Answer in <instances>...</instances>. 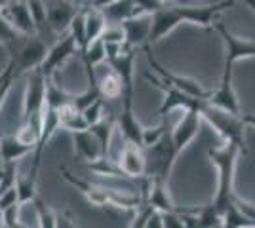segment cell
Wrapping results in <instances>:
<instances>
[{
    "mask_svg": "<svg viewBox=\"0 0 255 228\" xmlns=\"http://www.w3.org/2000/svg\"><path fill=\"white\" fill-rule=\"evenodd\" d=\"M236 0H225L215 4H204V6H191V4H179V6H162L158 11L152 13L150 23V36L149 42L156 44L162 38H166L173 33L179 25H198L210 29L217 13L231 8Z\"/></svg>",
    "mask_w": 255,
    "mask_h": 228,
    "instance_id": "6da1fadb",
    "label": "cell"
},
{
    "mask_svg": "<svg viewBox=\"0 0 255 228\" xmlns=\"http://www.w3.org/2000/svg\"><path fill=\"white\" fill-rule=\"evenodd\" d=\"M59 171L63 175V179L73 185L84 196L86 200L96 207H105V206H113L118 207V209H128V211H135L141 204H143V198L139 192H131V190H120V188H109V186H101V185H94L90 181H84V179H78L71 173L67 167H59Z\"/></svg>",
    "mask_w": 255,
    "mask_h": 228,
    "instance_id": "7a4b0ae2",
    "label": "cell"
},
{
    "mask_svg": "<svg viewBox=\"0 0 255 228\" xmlns=\"http://www.w3.org/2000/svg\"><path fill=\"white\" fill-rule=\"evenodd\" d=\"M246 149L233 145V143H223L219 149H208V158L217 171V192L213 198V204L223 209L229 206L234 198V175H236V163L242 156Z\"/></svg>",
    "mask_w": 255,
    "mask_h": 228,
    "instance_id": "3957f363",
    "label": "cell"
},
{
    "mask_svg": "<svg viewBox=\"0 0 255 228\" xmlns=\"http://www.w3.org/2000/svg\"><path fill=\"white\" fill-rule=\"evenodd\" d=\"M200 116L206 120L213 130L217 131V135L223 139V143H233L244 149L246 145V122L242 118V112H231L215 107L212 103L204 101L200 105Z\"/></svg>",
    "mask_w": 255,
    "mask_h": 228,
    "instance_id": "277c9868",
    "label": "cell"
},
{
    "mask_svg": "<svg viewBox=\"0 0 255 228\" xmlns=\"http://www.w3.org/2000/svg\"><path fill=\"white\" fill-rule=\"evenodd\" d=\"M11 50V61H13V73H15V78L21 76L23 73H31L34 69H40L44 57L48 54V48L46 44L29 34L25 40H23L21 46H17V42L10 48Z\"/></svg>",
    "mask_w": 255,
    "mask_h": 228,
    "instance_id": "5b68a950",
    "label": "cell"
},
{
    "mask_svg": "<svg viewBox=\"0 0 255 228\" xmlns=\"http://www.w3.org/2000/svg\"><path fill=\"white\" fill-rule=\"evenodd\" d=\"M147 152V173L150 179H156V181H166L170 179V173L173 169V163L177 160V152L173 151V145H171L170 133L158 141L152 147L145 149Z\"/></svg>",
    "mask_w": 255,
    "mask_h": 228,
    "instance_id": "8992f818",
    "label": "cell"
},
{
    "mask_svg": "<svg viewBox=\"0 0 255 228\" xmlns=\"http://www.w3.org/2000/svg\"><path fill=\"white\" fill-rule=\"evenodd\" d=\"M145 78L149 80L150 84H154V86L158 87L160 91L164 93V99H162V107H160V114H168L171 110L175 109H181V110H189V109H200V105H202L204 101L198 97H192L189 93H185V91H181L179 87L171 86L168 84L164 78H160L158 75H150L147 73Z\"/></svg>",
    "mask_w": 255,
    "mask_h": 228,
    "instance_id": "52a82bcc",
    "label": "cell"
},
{
    "mask_svg": "<svg viewBox=\"0 0 255 228\" xmlns=\"http://www.w3.org/2000/svg\"><path fill=\"white\" fill-rule=\"evenodd\" d=\"M217 31L221 34L225 44V67H234L238 61H248V59H255V42L248 40V38H240L233 34L227 27L221 23L215 25Z\"/></svg>",
    "mask_w": 255,
    "mask_h": 228,
    "instance_id": "ba28073f",
    "label": "cell"
},
{
    "mask_svg": "<svg viewBox=\"0 0 255 228\" xmlns=\"http://www.w3.org/2000/svg\"><path fill=\"white\" fill-rule=\"evenodd\" d=\"M183 118L175 124V128L170 131V139L173 145V151L181 154L189 145H191L198 133H200V124H202V116L196 109L183 110Z\"/></svg>",
    "mask_w": 255,
    "mask_h": 228,
    "instance_id": "9c48e42d",
    "label": "cell"
},
{
    "mask_svg": "<svg viewBox=\"0 0 255 228\" xmlns=\"http://www.w3.org/2000/svg\"><path fill=\"white\" fill-rule=\"evenodd\" d=\"M46 101V76L40 73V69H34L29 75L25 97H23V118L29 120L32 116H38L44 110Z\"/></svg>",
    "mask_w": 255,
    "mask_h": 228,
    "instance_id": "30bf717a",
    "label": "cell"
},
{
    "mask_svg": "<svg viewBox=\"0 0 255 228\" xmlns=\"http://www.w3.org/2000/svg\"><path fill=\"white\" fill-rule=\"evenodd\" d=\"M75 54H80L75 38L71 36V33H63V36L48 50L42 65H40V73H42L46 78H52L53 73H55L57 69H61V67L67 63V59H71Z\"/></svg>",
    "mask_w": 255,
    "mask_h": 228,
    "instance_id": "8fae6325",
    "label": "cell"
},
{
    "mask_svg": "<svg viewBox=\"0 0 255 228\" xmlns=\"http://www.w3.org/2000/svg\"><path fill=\"white\" fill-rule=\"evenodd\" d=\"M145 54H147V61H149L150 69H154L156 71V75L160 78H164L168 84L171 86L179 87L181 91H185V93H189L192 97H198L206 101V99L210 97V89H206V87L198 82V80H194V78H189V76H181V75H175V73H171V71H166L164 67L160 65L158 61L150 55V50L149 48H145Z\"/></svg>",
    "mask_w": 255,
    "mask_h": 228,
    "instance_id": "7c38bea8",
    "label": "cell"
},
{
    "mask_svg": "<svg viewBox=\"0 0 255 228\" xmlns=\"http://www.w3.org/2000/svg\"><path fill=\"white\" fill-rule=\"evenodd\" d=\"M118 167L128 179H141L147 173V152L145 147L135 145V143L124 141V147L118 156Z\"/></svg>",
    "mask_w": 255,
    "mask_h": 228,
    "instance_id": "4fadbf2b",
    "label": "cell"
},
{
    "mask_svg": "<svg viewBox=\"0 0 255 228\" xmlns=\"http://www.w3.org/2000/svg\"><path fill=\"white\" fill-rule=\"evenodd\" d=\"M78 11V4L73 0H46V13H48V25L52 31L63 34L69 31V25Z\"/></svg>",
    "mask_w": 255,
    "mask_h": 228,
    "instance_id": "5bb4252c",
    "label": "cell"
},
{
    "mask_svg": "<svg viewBox=\"0 0 255 228\" xmlns=\"http://www.w3.org/2000/svg\"><path fill=\"white\" fill-rule=\"evenodd\" d=\"M206 101L215 105V107H219V109L231 110V112H240L238 97H236V91H234L233 86V67L223 65L221 82H219V86L215 87L213 91H210V97L206 99Z\"/></svg>",
    "mask_w": 255,
    "mask_h": 228,
    "instance_id": "9a60e30c",
    "label": "cell"
},
{
    "mask_svg": "<svg viewBox=\"0 0 255 228\" xmlns=\"http://www.w3.org/2000/svg\"><path fill=\"white\" fill-rule=\"evenodd\" d=\"M2 10V15L10 21V25L23 36H29V34H34L38 29L32 21L31 11H29V6H27V0H19V2H8Z\"/></svg>",
    "mask_w": 255,
    "mask_h": 228,
    "instance_id": "2e32d148",
    "label": "cell"
},
{
    "mask_svg": "<svg viewBox=\"0 0 255 228\" xmlns=\"http://www.w3.org/2000/svg\"><path fill=\"white\" fill-rule=\"evenodd\" d=\"M150 23H152V15L150 13H137L131 15L120 23L124 34H126V42L133 48H139L145 42H149L150 36Z\"/></svg>",
    "mask_w": 255,
    "mask_h": 228,
    "instance_id": "e0dca14e",
    "label": "cell"
},
{
    "mask_svg": "<svg viewBox=\"0 0 255 228\" xmlns=\"http://www.w3.org/2000/svg\"><path fill=\"white\" fill-rule=\"evenodd\" d=\"M73 143H75V152L80 160L86 162H94L97 158L103 156V149H101V143L96 135L88 130L75 131L73 133Z\"/></svg>",
    "mask_w": 255,
    "mask_h": 228,
    "instance_id": "ac0fdd59",
    "label": "cell"
},
{
    "mask_svg": "<svg viewBox=\"0 0 255 228\" xmlns=\"http://www.w3.org/2000/svg\"><path fill=\"white\" fill-rule=\"evenodd\" d=\"M117 128L122 131V137L128 143H135L141 145L143 137V126L139 124V120L133 114V107H122V112L117 116ZM143 147V145H141Z\"/></svg>",
    "mask_w": 255,
    "mask_h": 228,
    "instance_id": "d6986e66",
    "label": "cell"
},
{
    "mask_svg": "<svg viewBox=\"0 0 255 228\" xmlns=\"http://www.w3.org/2000/svg\"><path fill=\"white\" fill-rule=\"evenodd\" d=\"M32 154V147L25 145L17 139V135H2L0 137V160L2 162H15Z\"/></svg>",
    "mask_w": 255,
    "mask_h": 228,
    "instance_id": "ffe728a7",
    "label": "cell"
},
{
    "mask_svg": "<svg viewBox=\"0 0 255 228\" xmlns=\"http://www.w3.org/2000/svg\"><path fill=\"white\" fill-rule=\"evenodd\" d=\"M96 80H97V89H99V93H101L103 99L122 97V89H124L122 87V80H120L118 73L111 65L107 67L99 76H96Z\"/></svg>",
    "mask_w": 255,
    "mask_h": 228,
    "instance_id": "44dd1931",
    "label": "cell"
},
{
    "mask_svg": "<svg viewBox=\"0 0 255 228\" xmlns=\"http://www.w3.org/2000/svg\"><path fill=\"white\" fill-rule=\"evenodd\" d=\"M101 11L105 15L107 23H122L131 15H137L133 0H113L105 6H101Z\"/></svg>",
    "mask_w": 255,
    "mask_h": 228,
    "instance_id": "7402d4cb",
    "label": "cell"
},
{
    "mask_svg": "<svg viewBox=\"0 0 255 228\" xmlns=\"http://www.w3.org/2000/svg\"><path fill=\"white\" fill-rule=\"evenodd\" d=\"M86 15V46L90 42H94L97 38H101V33L105 31L107 19L103 15L101 8L97 6H86L84 10Z\"/></svg>",
    "mask_w": 255,
    "mask_h": 228,
    "instance_id": "603a6c76",
    "label": "cell"
},
{
    "mask_svg": "<svg viewBox=\"0 0 255 228\" xmlns=\"http://www.w3.org/2000/svg\"><path fill=\"white\" fill-rule=\"evenodd\" d=\"M59 126H61V130H67L71 133L90 128L86 118L82 116V112L76 109L73 103H67L59 109Z\"/></svg>",
    "mask_w": 255,
    "mask_h": 228,
    "instance_id": "cb8c5ba5",
    "label": "cell"
},
{
    "mask_svg": "<svg viewBox=\"0 0 255 228\" xmlns=\"http://www.w3.org/2000/svg\"><path fill=\"white\" fill-rule=\"evenodd\" d=\"M115 128H117V116H115V114H105L99 122L90 126V131H92L97 139H99V143H101L103 156H109V149H111V139H113Z\"/></svg>",
    "mask_w": 255,
    "mask_h": 228,
    "instance_id": "d4e9b609",
    "label": "cell"
},
{
    "mask_svg": "<svg viewBox=\"0 0 255 228\" xmlns=\"http://www.w3.org/2000/svg\"><path fill=\"white\" fill-rule=\"evenodd\" d=\"M192 215H194V223L196 227L200 228H219L223 227V217H221V209L210 204V206H202L198 209H192Z\"/></svg>",
    "mask_w": 255,
    "mask_h": 228,
    "instance_id": "484cf974",
    "label": "cell"
},
{
    "mask_svg": "<svg viewBox=\"0 0 255 228\" xmlns=\"http://www.w3.org/2000/svg\"><path fill=\"white\" fill-rule=\"evenodd\" d=\"M36 175L29 171L27 175H17L15 179V190H17V200L21 206H29L36 198Z\"/></svg>",
    "mask_w": 255,
    "mask_h": 228,
    "instance_id": "4316f807",
    "label": "cell"
},
{
    "mask_svg": "<svg viewBox=\"0 0 255 228\" xmlns=\"http://www.w3.org/2000/svg\"><path fill=\"white\" fill-rule=\"evenodd\" d=\"M71 101H73L71 93H67L63 87L57 86L53 82V78H46V101H44L46 107H52V109L59 110L63 105L71 103Z\"/></svg>",
    "mask_w": 255,
    "mask_h": 228,
    "instance_id": "83f0119b",
    "label": "cell"
},
{
    "mask_svg": "<svg viewBox=\"0 0 255 228\" xmlns=\"http://www.w3.org/2000/svg\"><path fill=\"white\" fill-rule=\"evenodd\" d=\"M221 217H223V227L225 228H252L255 227L250 219L246 217L244 213L238 209V206L234 204V200L221 209Z\"/></svg>",
    "mask_w": 255,
    "mask_h": 228,
    "instance_id": "f1b7e54d",
    "label": "cell"
},
{
    "mask_svg": "<svg viewBox=\"0 0 255 228\" xmlns=\"http://www.w3.org/2000/svg\"><path fill=\"white\" fill-rule=\"evenodd\" d=\"M67 33H71V36L75 38L76 46H78V52H82L86 48V15H84V10H78L76 11V15L73 17V21L69 25V31Z\"/></svg>",
    "mask_w": 255,
    "mask_h": 228,
    "instance_id": "f546056e",
    "label": "cell"
},
{
    "mask_svg": "<svg viewBox=\"0 0 255 228\" xmlns=\"http://www.w3.org/2000/svg\"><path fill=\"white\" fill-rule=\"evenodd\" d=\"M32 207H34V211H36L38 227L40 228H55V219H57V213L53 211L52 207L46 206L38 196L32 200Z\"/></svg>",
    "mask_w": 255,
    "mask_h": 228,
    "instance_id": "4dcf8cb0",
    "label": "cell"
},
{
    "mask_svg": "<svg viewBox=\"0 0 255 228\" xmlns=\"http://www.w3.org/2000/svg\"><path fill=\"white\" fill-rule=\"evenodd\" d=\"M168 135V126L166 122H162L158 126H150V128H143V137H141V145L147 149V147H152L158 141H162L164 137Z\"/></svg>",
    "mask_w": 255,
    "mask_h": 228,
    "instance_id": "1f68e13d",
    "label": "cell"
},
{
    "mask_svg": "<svg viewBox=\"0 0 255 228\" xmlns=\"http://www.w3.org/2000/svg\"><path fill=\"white\" fill-rule=\"evenodd\" d=\"M0 221H2V227L15 228L21 227V204H13L4 209H0Z\"/></svg>",
    "mask_w": 255,
    "mask_h": 228,
    "instance_id": "d6a6232c",
    "label": "cell"
},
{
    "mask_svg": "<svg viewBox=\"0 0 255 228\" xmlns=\"http://www.w3.org/2000/svg\"><path fill=\"white\" fill-rule=\"evenodd\" d=\"M27 6L31 11V17L36 29H42L48 23V13H46V0H27Z\"/></svg>",
    "mask_w": 255,
    "mask_h": 228,
    "instance_id": "836d02e7",
    "label": "cell"
},
{
    "mask_svg": "<svg viewBox=\"0 0 255 228\" xmlns=\"http://www.w3.org/2000/svg\"><path fill=\"white\" fill-rule=\"evenodd\" d=\"M17 31L10 25V21L2 15V10H0V44H6L8 48H11L13 44L17 42Z\"/></svg>",
    "mask_w": 255,
    "mask_h": 228,
    "instance_id": "e575fe53",
    "label": "cell"
},
{
    "mask_svg": "<svg viewBox=\"0 0 255 228\" xmlns=\"http://www.w3.org/2000/svg\"><path fill=\"white\" fill-rule=\"evenodd\" d=\"M82 116L86 118L88 122V126H92V124H96L99 120L105 116V112H103V97L96 99L92 105H88L84 110H82Z\"/></svg>",
    "mask_w": 255,
    "mask_h": 228,
    "instance_id": "d590c367",
    "label": "cell"
},
{
    "mask_svg": "<svg viewBox=\"0 0 255 228\" xmlns=\"http://www.w3.org/2000/svg\"><path fill=\"white\" fill-rule=\"evenodd\" d=\"M137 213H135V219H133V223H131V227L135 228V227H145L147 225V221H149V217H150V213L154 211V207L150 206V204H147V202H143L141 206L135 209Z\"/></svg>",
    "mask_w": 255,
    "mask_h": 228,
    "instance_id": "8d00e7d4",
    "label": "cell"
},
{
    "mask_svg": "<svg viewBox=\"0 0 255 228\" xmlns=\"http://www.w3.org/2000/svg\"><path fill=\"white\" fill-rule=\"evenodd\" d=\"M133 2H135L137 13H150V15L164 6V2H160V0H133Z\"/></svg>",
    "mask_w": 255,
    "mask_h": 228,
    "instance_id": "74e56055",
    "label": "cell"
},
{
    "mask_svg": "<svg viewBox=\"0 0 255 228\" xmlns=\"http://www.w3.org/2000/svg\"><path fill=\"white\" fill-rule=\"evenodd\" d=\"M233 200H234V204L238 206V209L255 225V204H252V202H248V200H244V198H240V196H236V194H234Z\"/></svg>",
    "mask_w": 255,
    "mask_h": 228,
    "instance_id": "f35d334b",
    "label": "cell"
},
{
    "mask_svg": "<svg viewBox=\"0 0 255 228\" xmlns=\"http://www.w3.org/2000/svg\"><path fill=\"white\" fill-rule=\"evenodd\" d=\"M65 228V227H69V228H75L78 227L75 221H73V217L69 215V213H57V219H55V228Z\"/></svg>",
    "mask_w": 255,
    "mask_h": 228,
    "instance_id": "ab89813d",
    "label": "cell"
},
{
    "mask_svg": "<svg viewBox=\"0 0 255 228\" xmlns=\"http://www.w3.org/2000/svg\"><path fill=\"white\" fill-rule=\"evenodd\" d=\"M242 118H244L248 128H254L255 130V114H242Z\"/></svg>",
    "mask_w": 255,
    "mask_h": 228,
    "instance_id": "60d3db41",
    "label": "cell"
},
{
    "mask_svg": "<svg viewBox=\"0 0 255 228\" xmlns=\"http://www.w3.org/2000/svg\"><path fill=\"white\" fill-rule=\"evenodd\" d=\"M238 2L246 4V6H248V8H250V10H252L255 13V0H238Z\"/></svg>",
    "mask_w": 255,
    "mask_h": 228,
    "instance_id": "b9f144b4",
    "label": "cell"
},
{
    "mask_svg": "<svg viewBox=\"0 0 255 228\" xmlns=\"http://www.w3.org/2000/svg\"><path fill=\"white\" fill-rule=\"evenodd\" d=\"M109 2H113V0H96L92 6H97V8H101V6H105V4H109Z\"/></svg>",
    "mask_w": 255,
    "mask_h": 228,
    "instance_id": "7bdbcfd3",
    "label": "cell"
},
{
    "mask_svg": "<svg viewBox=\"0 0 255 228\" xmlns=\"http://www.w3.org/2000/svg\"><path fill=\"white\" fill-rule=\"evenodd\" d=\"M73 2H75V4H78V6H84L86 0H73Z\"/></svg>",
    "mask_w": 255,
    "mask_h": 228,
    "instance_id": "ee69618b",
    "label": "cell"
},
{
    "mask_svg": "<svg viewBox=\"0 0 255 228\" xmlns=\"http://www.w3.org/2000/svg\"><path fill=\"white\" fill-rule=\"evenodd\" d=\"M8 2H10V0H0V8H4V6L8 4Z\"/></svg>",
    "mask_w": 255,
    "mask_h": 228,
    "instance_id": "f6af8a7d",
    "label": "cell"
},
{
    "mask_svg": "<svg viewBox=\"0 0 255 228\" xmlns=\"http://www.w3.org/2000/svg\"><path fill=\"white\" fill-rule=\"evenodd\" d=\"M160 2H164V4H166V2H185V0H160Z\"/></svg>",
    "mask_w": 255,
    "mask_h": 228,
    "instance_id": "bcb514c9",
    "label": "cell"
},
{
    "mask_svg": "<svg viewBox=\"0 0 255 228\" xmlns=\"http://www.w3.org/2000/svg\"><path fill=\"white\" fill-rule=\"evenodd\" d=\"M94 2H96V0H86L84 4H86V6H92V4H94Z\"/></svg>",
    "mask_w": 255,
    "mask_h": 228,
    "instance_id": "7dc6e473",
    "label": "cell"
},
{
    "mask_svg": "<svg viewBox=\"0 0 255 228\" xmlns=\"http://www.w3.org/2000/svg\"><path fill=\"white\" fill-rule=\"evenodd\" d=\"M10 2H19V0H10Z\"/></svg>",
    "mask_w": 255,
    "mask_h": 228,
    "instance_id": "c3c4849f",
    "label": "cell"
},
{
    "mask_svg": "<svg viewBox=\"0 0 255 228\" xmlns=\"http://www.w3.org/2000/svg\"><path fill=\"white\" fill-rule=\"evenodd\" d=\"M0 137H2V135H0Z\"/></svg>",
    "mask_w": 255,
    "mask_h": 228,
    "instance_id": "681fc988",
    "label": "cell"
}]
</instances>
